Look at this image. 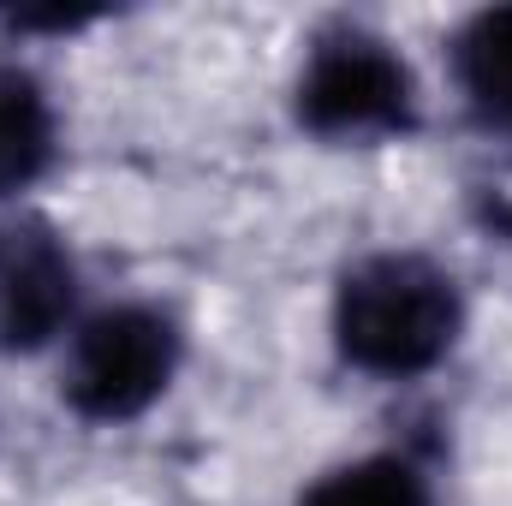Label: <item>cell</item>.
I'll use <instances>...</instances> for the list:
<instances>
[{
    "mask_svg": "<svg viewBox=\"0 0 512 506\" xmlns=\"http://www.w3.org/2000/svg\"><path fill=\"white\" fill-rule=\"evenodd\" d=\"M465 328L459 280L417 251H382L346 268L334 292V346L364 376H423Z\"/></svg>",
    "mask_w": 512,
    "mask_h": 506,
    "instance_id": "obj_1",
    "label": "cell"
},
{
    "mask_svg": "<svg viewBox=\"0 0 512 506\" xmlns=\"http://www.w3.org/2000/svg\"><path fill=\"white\" fill-rule=\"evenodd\" d=\"M298 126L328 143H376L417 126V78L399 48L376 30L334 24L310 42V60L292 90Z\"/></svg>",
    "mask_w": 512,
    "mask_h": 506,
    "instance_id": "obj_2",
    "label": "cell"
},
{
    "mask_svg": "<svg viewBox=\"0 0 512 506\" xmlns=\"http://www.w3.org/2000/svg\"><path fill=\"white\" fill-rule=\"evenodd\" d=\"M179 370V328L149 304H114L72 334L60 393L84 423L143 417Z\"/></svg>",
    "mask_w": 512,
    "mask_h": 506,
    "instance_id": "obj_3",
    "label": "cell"
},
{
    "mask_svg": "<svg viewBox=\"0 0 512 506\" xmlns=\"http://www.w3.org/2000/svg\"><path fill=\"white\" fill-rule=\"evenodd\" d=\"M78 310V262L42 215L0 221V352L48 346Z\"/></svg>",
    "mask_w": 512,
    "mask_h": 506,
    "instance_id": "obj_4",
    "label": "cell"
},
{
    "mask_svg": "<svg viewBox=\"0 0 512 506\" xmlns=\"http://www.w3.org/2000/svg\"><path fill=\"white\" fill-rule=\"evenodd\" d=\"M48 161H54V108L42 84L18 66H0V197L42 179Z\"/></svg>",
    "mask_w": 512,
    "mask_h": 506,
    "instance_id": "obj_5",
    "label": "cell"
},
{
    "mask_svg": "<svg viewBox=\"0 0 512 506\" xmlns=\"http://www.w3.org/2000/svg\"><path fill=\"white\" fill-rule=\"evenodd\" d=\"M453 72L465 102L489 120V126L512 131V6H489L477 12L459 42H453Z\"/></svg>",
    "mask_w": 512,
    "mask_h": 506,
    "instance_id": "obj_6",
    "label": "cell"
},
{
    "mask_svg": "<svg viewBox=\"0 0 512 506\" xmlns=\"http://www.w3.org/2000/svg\"><path fill=\"white\" fill-rule=\"evenodd\" d=\"M298 506H435V495H429V477L411 459L376 453V459L340 465L322 483H310V495Z\"/></svg>",
    "mask_w": 512,
    "mask_h": 506,
    "instance_id": "obj_7",
    "label": "cell"
}]
</instances>
